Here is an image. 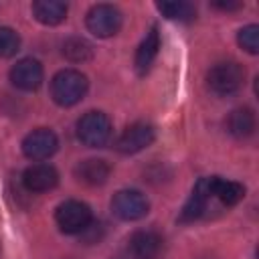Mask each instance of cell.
I'll list each match as a JSON object with an SVG mask.
<instances>
[{
	"label": "cell",
	"mask_w": 259,
	"mask_h": 259,
	"mask_svg": "<svg viewBox=\"0 0 259 259\" xmlns=\"http://www.w3.org/2000/svg\"><path fill=\"white\" fill-rule=\"evenodd\" d=\"M87 87H89V81L81 71L63 69L51 81V97L55 99V103L63 107H71L85 97Z\"/></svg>",
	"instance_id": "6da1fadb"
},
{
	"label": "cell",
	"mask_w": 259,
	"mask_h": 259,
	"mask_svg": "<svg viewBox=\"0 0 259 259\" xmlns=\"http://www.w3.org/2000/svg\"><path fill=\"white\" fill-rule=\"evenodd\" d=\"M245 81V69L235 63V61H225L217 63L208 73H206V83L208 89L217 95H233L241 89Z\"/></svg>",
	"instance_id": "7a4b0ae2"
},
{
	"label": "cell",
	"mask_w": 259,
	"mask_h": 259,
	"mask_svg": "<svg viewBox=\"0 0 259 259\" xmlns=\"http://www.w3.org/2000/svg\"><path fill=\"white\" fill-rule=\"evenodd\" d=\"M77 138L89 148H101L111 138V119L103 111H87L77 121Z\"/></svg>",
	"instance_id": "3957f363"
},
{
	"label": "cell",
	"mask_w": 259,
	"mask_h": 259,
	"mask_svg": "<svg viewBox=\"0 0 259 259\" xmlns=\"http://www.w3.org/2000/svg\"><path fill=\"white\" fill-rule=\"evenodd\" d=\"M121 22H123V16H121L119 8L113 4H95V6H91V10L87 12V18H85L87 30L99 38L117 34L121 28Z\"/></svg>",
	"instance_id": "277c9868"
},
{
	"label": "cell",
	"mask_w": 259,
	"mask_h": 259,
	"mask_svg": "<svg viewBox=\"0 0 259 259\" xmlns=\"http://www.w3.org/2000/svg\"><path fill=\"white\" fill-rule=\"evenodd\" d=\"M55 221L63 233L75 235V233H83L91 225L93 214H91L89 204L81 200H65L57 206Z\"/></svg>",
	"instance_id": "5b68a950"
},
{
	"label": "cell",
	"mask_w": 259,
	"mask_h": 259,
	"mask_svg": "<svg viewBox=\"0 0 259 259\" xmlns=\"http://www.w3.org/2000/svg\"><path fill=\"white\" fill-rule=\"evenodd\" d=\"M111 210L121 221H138V219H144L148 214L150 200L140 190L125 188V190H119V192L113 194V198H111Z\"/></svg>",
	"instance_id": "8992f818"
},
{
	"label": "cell",
	"mask_w": 259,
	"mask_h": 259,
	"mask_svg": "<svg viewBox=\"0 0 259 259\" xmlns=\"http://www.w3.org/2000/svg\"><path fill=\"white\" fill-rule=\"evenodd\" d=\"M59 148V138L53 130L47 127H38L32 130L24 140H22V152L28 160H47L51 158Z\"/></svg>",
	"instance_id": "52a82bcc"
},
{
	"label": "cell",
	"mask_w": 259,
	"mask_h": 259,
	"mask_svg": "<svg viewBox=\"0 0 259 259\" xmlns=\"http://www.w3.org/2000/svg\"><path fill=\"white\" fill-rule=\"evenodd\" d=\"M154 138H156L154 125H150L146 121H136L121 132V136L115 142V148L121 154H136V152L148 148L154 142Z\"/></svg>",
	"instance_id": "ba28073f"
},
{
	"label": "cell",
	"mask_w": 259,
	"mask_h": 259,
	"mask_svg": "<svg viewBox=\"0 0 259 259\" xmlns=\"http://www.w3.org/2000/svg\"><path fill=\"white\" fill-rule=\"evenodd\" d=\"M42 65L36 59H20L12 69H10V81L14 87L22 91H34L42 83Z\"/></svg>",
	"instance_id": "9c48e42d"
},
{
	"label": "cell",
	"mask_w": 259,
	"mask_h": 259,
	"mask_svg": "<svg viewBox=\"0 0 259 259\" xmlns=\"http://www.w3.org/2000/svg\"><path fill=\"white\" fill-rule=\"evenodd\" d=\"M22 182L30 192H47L57 186L59 172L51 164H32L24 170Z\"/></svg>",
	"instance_id": "30bf717a"
},
{
	"label": "cell",
	"mask_w": 259,
	"mask_h": 259,
	"mask_svg": "<svg viewBox=\"0 0 259 259\" xmlns=\"http://www.w3.org/2000/svg\"><path fill=\"white\" fill-rule=\"evenodd\" d=\"M208 192L210 198H219L225 206H235L237 202H241L245 198V186L235 182V180H227L221 176H208Z\"/></svg>",
	"instance_id": "8fae6325"
},
{
	"label": "cell",
	"mask_w": 259,
	"mask_h": 259,
	"mask_svg": "<svg viewBox=\"0 0 259 259\" xmlns=\"http://www.w3.org/2000/svg\"><path fill=\"white\" fill-rule=\"evenodd\" d=\"M208 198H210V192H208V176H206V178H200L194 184V190H192L190 198L182 206L180 221L182 223H190V221H196L198 217H202V212L206 210Z\"/></svg>",
	"instance_id": "7c38bea8"
},
{
	"label": "cell",
	"mask_w": 259,
	"mask_h": 259,
	"mask_svg": "<svg viewBox=\"0 0 259 259\" xmlns=\"http://www.w3.org/2000/svg\"><path fill=\"white\" fill-rule=\"evenodd\" d=\"M162 249V237L154 231H138L130 239V253L134 259H154Z\"/></svg>",
	"instance_id": "4fadbf2b"
},
{
	"label": "cell",
	"mask_w": 259,
	"mask_h": 259,
	"mask_svg": "<svg viewBox=\"0 0 259 259\" xmlns=\"http://www.w3.org/2000/svg\"><path fill=\"white\" fill-rule=\"evenodd\" d=\"M75 174L81 182L91 184V186H99V184L107 182V178L111 174V166L101 158H89V160H83L77 164Z\"/></svg>",
	"instance_id": "5bb4252c"
},
{
	"label": "cell",
	"mask_w": 259,
	"mask_h": 259,
	"mask_svg": "<svg viewBox=\"0 0 259 259\" xmlns=\"http://www.w3.org/2000/svg\"><path fill=\"white\" fill-rule=\"evenodd\" d=\"M32 14L40 24L55 26L67 18V4L61 0H36L32 2Z\"/></svg>",
	"instance_id": "9a60e30c"
},
{
	"label": "cell",
	"mask_w": 259,
	"mask_h": 259,
	"mask_svg": "<svg viewBox=\"0 0 259 259\" xmlns=\"http://www.w3.org/2000/svg\"><path fill=\"white\" fill-rule=\"evenodd\" d=\"M158 49H160V32H158V26H152L148 30V34L144 36V40L140 42L138 51H136V69L138 73H146L154 59L158 57Z\"/></svg>",
	"instance_id": "2e32d148"
},
{
	"label": "cell",
	"mask_w": 259,
	"mask_h": 259,
	"mask_svg": "<svg viewBox=\"0 0 259 259\" xmlns=\"http://www.w3.org/2000/svg\"><path fill=\"white\" fill-rule=\"evenodd\" d=\"M227 127L235 138H247L255 130V113L249 107L233 109L227 119Z\"/></svg>",
	"instance_id": "e0dca14e"
},
{
	"label": "cell",
	"mask_w": 259,
	"mask_h": 259,
	"mask_svg": "<svg viewBox=\"0 0 259 259\" xmlns=\"http://www.w3.org/2000/svg\"><path fill=\"white\" fill-rule=\"evenodd\" d=\"M63 55L71 63H85L93 57V47L81 36H71L63 42Z\"/></svg>",
	"instance_id": "ac0fdd59"
},
{
	"label": "cell",
	"mask_w": 259,
	"mask_h": 259,
	"mask_svg": "<svg viewBox=\"0 0 259 259\" xmlns=\"http://www.w3.org/2000/svg\"><path fill=\"white\" fill-rule=\"evenodd\" d=\"M156 8L172 20H192L196 16V8L190 2H158Z\"/></svg>",
	"instance_id": "d6986e66"
},
{
	"label": "cell",
	"mask_w": 259,
	"mask_h": 259,
	"mask_svg": "<svg viewBox=\"0 0 259 259\" xmlns=\"http://www.w3.org/2000/svg\"><path fill=\"white\" fill-rule=\"evenodd\" d=\"M20 49V36L16 30L8 28V26H0V57H12L16 55Z\"/></svg>",
	"instance_id": "ffe728a7"
},
{
	"label": "cell",
	"mask_w": 259,
	"mask_h": 259,
	"mask_svg": "<svg viewBox=\"0 0 259 259\" xmlns=\"http://www.w3.org/2000/svg\"><path fill=\"white\" fill-rule=\"evenodd\" d=\"M237 42L241 45V49H245L251 55L259 53V26L257 24L243 26L239 30V34H237Z\"/></svg>",
	"instance_id": "44dd1931"
},
{
	"label": "cell",
	"mask_w": 259,
	"mask_h": 259,
	"mask_svg": "<svg viewBox=\"0 0 259 259\" xmlns=\"http://www.w3.org/2000/svg\"><path fill=\"white\" fill-rule=\"evenodd\" d=\"M217 8H223V10H237V8H241V2H223V4H214Z\"/></svg>",
	"instance_id": "7402d4cb"
}]
</instances>
